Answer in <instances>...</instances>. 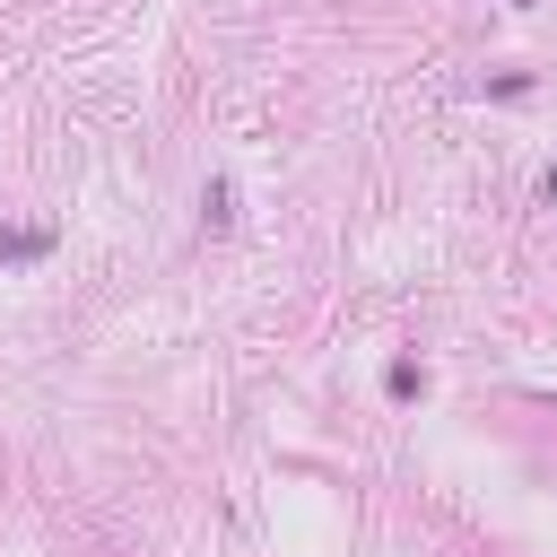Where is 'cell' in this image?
Here are the masks:
<instances>
[{"label": "cell", "instance_id": "3957f363", "mask_svg": "<svg viewBox=\"0 0 557 557\" xmlns=\"http://www.w3.org/2000/svg\"><path fill=\"white\" fill-rule=\"evenodd\" d=\"M540 191H548V200H557V165H548V183H540Z\"/></svg>", "mask_w": 557, "mask_h": 557}, {"label": "cell", "instance_id": "7a4b0ae2", "mask_svg": "<svg viewBox=\"0 0 557 557\" xmlns=\"http://www.w3.org/2000/svg\"><path fill=\"white\" fill-rule=\"evenodd\" d=\"M383 383H392V400H418V392H426V374H418V366H409V357H400V366H392V374H383Z\"/></svg>", "mask_w": 557, "mask_h": 557}, {"label": "cell", "instance_id": "6da1fadb", "mask_svg": "<svg viewBox=\"0 0 557 557\" xmlns=\"http://www.w3.org/2000/svg\"><path fill=\"white\" fill-rule=\"evenodd\" d=\"M52 252V226H0V261H44Z\"/></svg>", "mask_w": 557, "mask_h": 557}]
</instances>
